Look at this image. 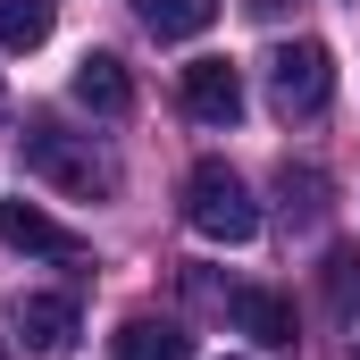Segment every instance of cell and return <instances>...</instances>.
Instances as JSON below:
<instances>
[{"instance_id": "6da1fadb", "label": "cell", "mask_w": 360, "mask_h": 360, "mask_svg": "<svg viewBox=\"0 0 360 360\" xmlns=\"http://www.w3.org/2000/svg\"><path fill=\"white\" fill-rule=\"evenodd\" d=\"M17 151H25V168H34V176L59 184L68 201H109V193H117V160H109V151H92V134H68L59 117H25Z\"/></svg>"}, {"instance_id": "7a4b0ae2", "label": "cell", "mask_w": 360, "mask_h": 360, "mask_svg": "<svg viewBox=\"0 0 360 360\" xmlns=\"http://www.w3.org/2000/svg\"><path fill=\"white\" fill-rule=\"evenodd\" d=\"M184 218H193V235H210V243H252V235H260V201H252V184L235 176L226 160H201V168L184 176Z\"/></svg>"}, {"instance_id": "3957f363", "label": "cell", "mask_w": 360, "mask_h": 360, "mask_svg": "<svg viewBox=\"0 0 360 360\" xmlns=\"http://www.w3.org/2000/svg\"><path fill=\"white\" fill-rule=\"evenodd\" d=\"M269 101L276 117H319L327 101H335V51L327 42H276L269 51Z\"/></svg>"}, {"instance_id": "277c9868", "label": "cell", "mask_w": 360, "mask_h": 360, "mask_svg": "<svg viewBox=\"0 0 360 360\" xmlns=\"http://www.w3.org/2000/svg\"><path fill=\"white\" fill-rule=\"evenodd\" d=\"M0 243L8 252H25V260H68V269H84V235H68L51 210H34V201H0Z\"/></svg>"}, {"instance_id": "5b68a950", "label": "cell", "mask_w": 360, "mask_h": 360, "mask_svg": "<svg viewBox=\"0 0 360 360\" xmlns=\"http://www.w3.org/2000/svg\"><path fill=\"white\" fill-rule=\"evenodd\" d=\"M8 319H17L25 352H42V360L76 352V335H84V319H76V293H17V302H8Z\"/></svg>"}, {"instance_id": "8992f818", "label": "cell", "mask_w": 360, "mask_h": 360, "mask_svg": "<svg viewBox=\"0 0 360 360\" xmlns=\"http://www.w3.org/2000/svg\"><path fill=\"white\" fill-rule=\"evenodd\" d=\"M184 109H193L201 126H235V117H243V76H235L226 59H193V68H184Z\"/></svg>"}, {"instance_id": "52a82bcc", "label": "cell", "mask_w": 360, "mask_h": 360, "mask_svg": "<svg viewBox=\"0 0 360 360\" xmlns=\"http://www.w3.org/2000/svg\"><path fill=\"white\" fill-rule=\"evenodd\" d=\"M68 92L84 101L92 117H126V109H134V76H126L109 51H84V59H76V76H68Z\"/></svg>"}, {"instance_id": "ba28073f", "label": "cell", "mask_w": 360, "mask_h": 360, "mask_svg": "<svg viewBox=\"0 0 360 360\" xmlns=\"http://www.w3.org/2000/svg\"><path fill=\"white\" fill-rule=\"evenodd\" d=\"M226 310H235V327H243L252 344H276V352L302 335V327H293V302H285V293H269V285H243Z\"/></svg>"}, {"instance_id": "9c48e42d", "label": "cell", "mask_w": 360, "mask_h": 360, "mask_svg": "<svg viewBox=\"0 0 360 360\" xmlns=\"http://www.w3.org/2000/svg\"><path fill=\"white\" fill-rule=\"evenodd\" d=\"M109 352L117 360H193V335H184L176 319H143V310H134V319L109 335Z\"/></svg>"}, {"instance_id": "30bf717a", "label": "cell", "mask_w": 360, "mask_h": 360, "mask_svg": "<svg viewBox=\"0 0 360 360\" xmlns=\"http://www.w3.org/2000/svg\"><path fill=\"white\" fill-rule=\"evenodd\" d=\"M134 25L151 42H193V34L218 25V0H134Z\"/></svg>"}, {"instance_id": "8fae6325", "label": "cell", "mask_w": 360, "mask_h": 360, "mask_svg": "<svg viewBox=\"0 0 360 360\" xmlns=\"http://www.w3.org/2000/svg\"><path fill=\"white\" fill-rule=\"evenodd\" d=\"M327 302H335V319H344V360H360V252H327Z\"/></svg>"}, {"instance_id": "7c38bea8", "label": "cell", "mask_w": 360, "mask_h": 360, "mask_svg": "<svg viewBox=\"0 0 360 360\" xmlns=\"http://www.w3.org/2000/svg\"><path fill=\"white\" fill-rule=\"evenodd\" d=\"M51 42V0H0V51Z\"/></svg>"}, {"instance_id": "4fadbf2b", "label": "cell", "mask_w": 360, "mask_h": 360, "mask_svg": "<svg viewBox=\"0 0 360 360\" xmlns=\"http://www.w3.org/2000/svg\"><path fill=\"white\" fill-rule=\"evenodd\" d=\"M276 193H285V218H302V226L327 210V176H319V168H293V160H285V168H276Z\"/></svg>"}, {"instance_id": "5bb4252c", "label": "cell", "mask_w": 360, "mask_h": 360, "mask_svg": "<svg viewBox=\"0 0 360 360\" xmlns=\"http://www.w3.org/2000/svg\"><path fill=\"white\" fill-rule=\"evenodd\" d=\"M243 8H252V17H260V25H276V17H285V8H293V0H243Z\"/></svg>"}, {"instance_id": "9a60e30c", "label": "cell", "mask_w": 360, "mask_h": 360, "mask_svg": "<svg viewBox=\"0 0 360 360\" xmlns=\"http://www.w3.org/2000/svg\"><path fill=\"white\" fill-rule=\"evenodd\" d=\"M0 360H8V344H0Z\"/></svg>"}]
</instances>
